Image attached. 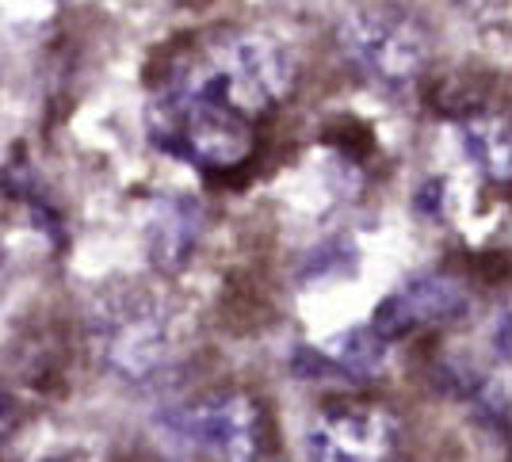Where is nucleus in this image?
<instances>
[{
  "label": "nucleus",
  "instance_id": "obj_1",
  "mask_svg": "<svg viewBox=\"0 0 512 462\" xmlns=\"http://www.w3.org/2000/svg\"><path fill=\"white\" fill-rule=\"evenodd\" d=\"M172 84L211 96L256 123L295 92V62L268 35L230 31L211 42L192 65H184Z\"/></svg>",
  "mask_w": 512,
  "mask_h": 462
},
{
  "label": "nucleus",
  "instance_id": "obj_2",
  "mask_svg": "<svg viewBox=\"0 0 512 462\" xmlns=\"http://www.w3.org/2000/svg\"><path fill=\"white\" fill-rule=\"evenodd\" d=\"M150 134L161 149L214 172L245 165L256 149L253 119L172 81L150 107Z\"/></svg>",
  "mask_w": 512,
  "mask_h": 462
},
{
  "label": "nucleus",
  "instance_id": "obj_3",
  "mask_svg": "<svg viewBox=\"0 0 512 462\" xmlns=\"http://www.w3.org/2000/svg\"><path fill=\"white\" fill-rule=\"evenodd\" d=\"M344 58L375 88L402 96L425 77L432 39L417 20L390 8H356L337 27Z\"/></svg>",
  "mask_w": 512,
  "mask_h": 462
},
{
  "label": "nucleus",
  "instance_id": "obj_4",
  "mask_svg": "<svg viewBox=\"0 0 512 462\" xmlns=\"http://www.w3.org/2000/svg\"><path fill=\"white\" fill-rule=\"evenodd\" d=\"M161 432L188 455L207 459H256L268 443V417L260 401L241 390H211L161 413Z\"/></svg>",
  "mask_w": 512,
  "mask_h": 462
},
{
  "label": "nucleus",
  "instance_id": "obj_5",
  "mask_svg": "<svg viewBox=\"0 0 512 462\" xmlns=\"http://www.w3.org/2000/svg\"><path fill=\"white\" fill-rule=\"evenodd\" d=\"M92 348L115 378L146 382L169 356V321L150 294L115 291L92 310Z\"/></svg>",
  "mask_w": 512,
  "mask_h": 462
},
{
  "label": "nucleus",
  "instance_id": "obj_6",
  "mask_svg": "<svg viewBox=\"0 0 512 462\" xmlns=\"http://www.w3.org/2000/svg\"><path fill=\"white\" fill-rule=\"evenodd\" d=\"M402 451V424L383 405H325L306 432V455L321 462H379Z\"/></svg>",
  "mask_w": 512,
  "mask_h": 462
},
{
  "label": "nucleus",
  "instance_id": "obj_7",
  "mask_svg": "<svg viewBox=\"0 0 512 462\" xmlns=\"http://www.w3.org/2000/svg\"><path fill=\"white\" fill-rule=\"evenodd\" d=\"M467 291L448 279V275H417L402 283L394 294H386L383 302L375 306V321L371 329L386 340L413 333L421 325H436V321H451L467 310Z\"/></svg>",
  "mask_w": 512,
  "mask_h": 462
},
{
  "label": "nucleus",
  "instance_id": "obj_8",
  "mask_svg": "<svg viewBox=\"0 0 512 462\" xmlns=\"http://www.w3.org/2000/svg\"><path fill=\"white\" fill-rule=\"evenodd\" d=\"M386 336H379L375 329H352L333 340H325L318 348L302 344L299 356H295V375L299 378H321V375H337V378H371L386 359Z\"/></svg>",
  "mask_w": 512,
  "mask_h": 462
},
{
  "label": "nucleus",
  "instance_id": "obj_9",
  "mask_svg": "<svg viewBox=\"0 0 512 462\" xmlns=\"http://www.w3.org/2000/svg\"><path fill=\"white\" fill-rule=\"evenodd\" d=\"M199 241V207L188 199H161L150 214V256L161 272H180Z\"/></svg>",
  "mask_w": 512,
  "mask_h": 462
},
{
  "label": "nucleus",
  "instance_id": "obj_10",
  "mask_svg": "<svg viewBox=\"0 0 512 462\" xmlns=\"http://www.w3.org/2000/svg\"><path fill=\"white\" fill-rule=\"evenodd\" d=\"M463 149L490 180L509 184V123L505 119L486 115V119L463 123Z\"/></svg>",
  "mask_w": 512,
  "mask_h": 462
},
{
  "label": "nucleus",
  "instance_id": "obj_11",
  "mask_svg": "<svg viewBox=\"0 0 512 462\" xmlns=\"http://www.w3.org/2000/svg\"><path fill=\"white\" fill-rule=\"evenodd\" d=\"M12 424H16V401L0 390V440L12 432Z\"/></svg>",
  "mask_w": 512,
  "mask_h": 462
},
{
  "label": "nucleus",
  "instance_id": "obj_12",
  "mask_svg": "<svg viewBox=\"0 0 512 462\" xmlns=\"http://www.w3.org/2000/svg\"><path fill=\"white\" fill-rule=\"evenodd\" d=\"M497 352L501 356H509V314H501V321H497Z\"/></svg>",
  "mask_w": 512,
  "mask_h": 462
}]
</instances>
